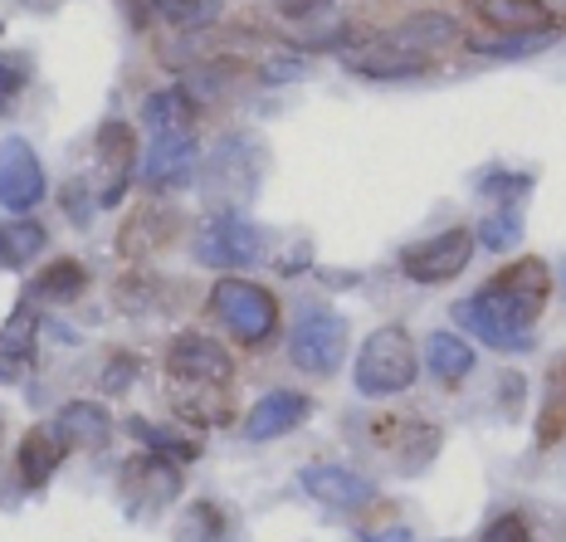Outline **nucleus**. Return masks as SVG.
<instances>
[{"mask_svg":"<svg viewBox=\"0 0 566 542\" xmlns=\"http://www.w3.org/2000/svg\"><path fill=\"white\" fill-rule=\"evenodd\" d=\"M552 269L547 259L523 254L503 264L489 284H479L469 299L454 303V323L469 327L483 347L493 352H527L533 347V323L552 299Z\"/></svg>","mask_w":566,"mask_h":542,"instance_id":"1","label":"nucleus"},{"mask_svg":"<svg viewBox=\"0 0 566 542\" xmlns=\"http://www.w3.org/2000/svg\"><path fill=\"white\" fill-rule=\"evenodd\" d=\"M210 309L244 347H264L279 337V299L264 284H254V279H240V274L216 279Z\"/></svg>","mask_w":566,"mask_h":542,"instance_id":"2","label":"nucleus"},{"mask_svg":"<svg viewBox=\"0 0 566 542\" xmlns=\"http://www.w3.org/2000/svg\"><path fill=\"white\" fill-rule=\"evenodd\" d=\"M420 372V357H416V343H410L406 327H376V333L361 343L357 352V392L361 396H396L416 382Z\"/></svg>","mask_w":566,"mask_h":542,"instance_id":"3","label":"nucleus"},{"mask_svg":"<svg viewBox=\"0 0 566 542\" xmlns=\"http://www.w3.org/2000/svg\"><path fill=\"white\" fill-rule=\"evenodd\" d=\"M347 317L333 309H308L289 333V362L308 376H333L347 362Z\"/></svg>","mask_w":566,"mask_h":542,"instance_id":"4","label":"nucleus"},{"mask_svg":"<svg viewBox=\"0 0 566 542\" xmlns=\"http://www.w3.org/2000/svg\"><path fill=\"white\" fill-rule=\"evenodd\" d=\"M474 244L479 240L469 226H450L420 244H406V250H400V274L416 279V284H450V279H459L469 269Z\"/></svg>","mask_w":566,"mask_h":542,"instance_id":"5","label":"nucleus"},{"mask_svg":"<svg viewBox=\"0 0 566 542\" xmlns=\"http://www.w3.org/2000/svg\"><path fill=\"white\" fill-rule=\"evenodd\" d=\"M167 376L186 386H230L234 357L210 333H176L167 347Z\"/></svg>","mask_w":566,"mask_h":542,"instance_id":"6","label":"nucleus"},{"mask_svg":"<svg viewBox=\"0 0 566 542\" xmlns=\"http://www.w3.org/2000/svg\"><path fill=\"white\" fill-rule=\"evenodd\" d=\"M117 493L133 513H151V509H167V503L181 493V469L161 455H133L117 475Z\"/></svg>","mask_w":566,"mask_h":542,"instance_id":"7","label":"nucleus"},{"mask_svg":"<svg viewBox=\"0 0 566 542\" xmlns=\"http://www.w3.org/2000/svg\"><path fill=\"white\" fill-rule=\"evenodd\" d=\"M259 250H264V234L244 216H216L196 234V259L206 269H244L259 259Z\"/></svg>","mask_w":566,"mask_h":542,"instance_id":"8","label":"nucleus"},{"mask_svg":"<svg viewBox=\"0 0 566 542\" xmlns=\"http://www.w3.org/2000/svg\"><path fill=\"white\" fill-rule=\"evenodd\" d=\"M44 167L40 157H34V147L25 137H6L0 143V206L15 210V216H25L44 200Z\"/></svg>","mask_w":566,"mask_h":542,"instance_id":"9","label":"nucleus"},{"mask_svg":"<svg viewBox=\"0 0 566 542\" xmlns=\"http://www.w3.org/2000/svg\"><path fill=\"white\" fill-rule=\"evenodd\" d=\"M376 40L391 44L400 54H410V59H434V54H444L459 44V25L444 15V10H420V15L396 20V25L381 30Z\"/></svg>","mask_w":566,"mask_h":542,"instance_id":"10","label":"nucleus"},{"mask_svg":"<svg viewBox=\"0 0 566 542\" xmlns=\"http://www.w3.org/2000/svg\"><path fill=\"white\" fill-rule=\"evenodd\" d=\"M298 484H303L308 499L327 503V509H337V513H357V509H367V503L376 499L371 479L357 475V469H342V465H308L298 475Z\"/></svg>","mask_w":566,"mask_h":542,"instance_id":"11","label":"nucleus"},{"mask_svg":"<svg viewBox=\"0 0 566 542\" xmlns=\"http://www.w3.org/2000/svg\"><path fill=\"white\" fill-rule=\"evenodd\" d=\"M371 435L396 455L400 475H420V469L434 459V450H440V430L424 426L416 416H376Z\"/></svg>","mask_w":566,"mask_h":542,"instance_id":"12","label":"nucleus"},{"mask_svg":"<svg viewBox=\"0 0 566 542\" xmlns=\"http://www.w3.org/2000/svg\"><path fill=\"white\" fill-rule=\"evenodd\" d=\"M93 157H98L103 167V196L98 206H117L123 200V191L133 186V161H137V137L127 123H103L98 137H93Z\"/></svg>","mask_w":566,"mask_h":542,"instance_id":"13","label":"nucleus"},{"mask_svg":"<svg viewBox=\"0 0 566 542\" xmlns=\"http://www.w3.org/2000/svg\"><path fill=\"white\" fill-rule=\"evenodd\" d=\"M469 10L499 34H557L562 20L547 0H469Z\"/></svg>","mask_w":566,"mask_h":542,"instance_id":"14","label":"nucleus"},{"mask_svg":"<svg viewBox=\"0 0 566 542\" xmlns=\"http://www.w3.org/2000/svg\"><path fill=\"white\" fill-rule=\"evenodd\" d=\"M308 416H313V400L303 392H269V396H259L250 406V416H244V440H254V445L279 440V435L298 430Z\"/></svg>","mask_w":566,"mask_h":542,"instance_id":"15","label":"nucleus"},{"mask_svg":"<svg viewBox=\"0 0 566 542\" xmlns=\"http://www.w3.org/2000/svg\"><path fill=\"white\" fill-rule=\"evenodd\" d=\"M196 137L191 133H157L147 147V161H142V176H147L157 191H167V186H186L196 176Z\"/></svg>","mask_w":566,"mask_h":542,"instance_id":"16","label":"nucleus"},{"mask_svg":"<svg viewBox=\"0 0 566 542\" xmlns=\"http://www.w3.org/2000/svg\"><path fill=\"white\" fill-rule=\"evenodd\" d=\"M176 230H181V216H176L171 206H142L137 216L123 220V230H117V254L147 259V254H157L161 244H171Z\"/></svg>","mask_w":566,"mask_h":542,"instance_id":"17","label":"nucleus"},{"mask_svg":"<svg viewBox=\"0 0 566 542\" xmlns=\"http://www.w3.org/2000/svg\"><path fill=\"white\" fill-rule=\"evenodd\" d=\"M54 435L64 445H84V450H108V440H113V416L98 406V400H69L64 410H59V420H54Z\"/></svg>","mask_w":566,"mask_h":542,"instance_id":"18","label":"nucleus"},{"mask_svg":"<svg viewBox=\"0 0 566 542\" xmlns=\"http://www.w3.org/2000/svg\"><path fill=\"white\" fill-rule=\"evenodd\" d=\"M347 59V69L357 79H416V74H424V69H430V59H410V54H400V50H391V44H381L371 34L367 44H357V50H347L342 54Z\"/></svg>","mask_w":566,"mask_h":542,"instance_id":"19","label":"nucleus"},{"mask_svg":"<svg viewBox=\"0 0 566 542\" xmlns=\"http://www.w3.org/2000/svg\"><path fill=\"white\" fill-rule=\"evenodd\" d=\"M64 450H69V445L59 440L54 430H44V426L25 430V440H20V450H15L20 484H25L30 493H40L54 479V469H59V459H64Z\"/></svg>","mask_w":566,"mask_h":542,"instance_id":"20","label":"nucleus"},{"mask_svg":"<svg viewBox=\"0 0 566 542\" xmlns=\"http://www.w3.org/2000/svg\"><path fill=\"white\" fill-rule=\"evenodd\" d=\"M171 410L191 426H226L234 416V400H230V386H186V382H171Z\"/></svg>","mask_w":566,"mask_h":542,"instance_id":"21","label":"nucleus"},{"mask_svg":"<svg viewBox=\"0 0 566 542\" xmlns=\"http://www.w3.org/2000/svg\"><path fill=\"white\" fill-rule=\"evenodd\" d=\"M566 440V352L552 357L547 386H542V410H537V450Z\"/></svg>","mask_w":566,"mask_h":542,"instance_id":"22","label":"nucleus"},{"mask_svg":"<svg viewBox=\"0 0 566 542\" xmlns=\"http://www.w3.org/2000/svg\"><path fill=\"white\" fill-rule=\"evenodd\" d=\"M424 367H430L434 382L459 386L469 372H474V347L459 333H430L424 337Z\"/></svg>","mask_w":566,"mask_h":542,"instance_id":"23","label":"nucleus"},{"mask_svg":"<svg viewBox=\"0 0 566 542\" xmlns=\"http://www.w3.org/2000/svg\"><path fill=\"white\" fill-rule=\"evenodd\" d=\"M44 244H50V234H44L40 220H30V216L0 220V264L6 269H25L30 259L44 254Z\"/></svg>","mask_w":566,"mask_h":542,"instance_id":"24","label":"nucleus"},{"mask_svg":"<svg viewBox=\"0 0 566 542\" xmlns=\"http://www.w3.org/2000/svg\"><path fill=\"white\" fill-rule=\"evenodd\" d=\"M191 117H196V103L186 88H157L142 98V123L151 133H191Z\"/></svg>","mask_w":566,"mask_h":542,"instance_id":"25","label":"nucleus"},{"mask_svg":"<svg viewBox=\"0 0 566 542\" xmlns=\"http://www.w3.org/2000/svg\"><path fill=\"white\" fill-rule=\"evenodd\" d=\"M84 289H88V269L78 264V259H54V264H44V274L30 284V299L74 303V299H84Z\"/></svg>","mask_w":566,"mask_h":542,"instance_id":"26","label":"nucleus"},{"mask_svg":"<svg viewBox=\"0 0 566 542\" xmlns=\"http://www.w3.org/2000/svg\"><path fill=\"white\" fill-rule=\"evenodd\" d=\"M151 15L167 20L176 30H210L226 15V0H147Z\"/></svg>","mask_w":566,"mask_h":542,"instance_id":"27","label":"nucleus"},{"mask_svg":"<svg viewBox=\"0 0 566 542\" xmlns=\"http://www.w3.org/2000/svg\"><path fill=\"white\" fill-rule=\"evenodd\" d=\"M226 533H230V518L210 499L191 503V509L176 518V542H226Z\"/></svg>","mask_w":566,"mask_h":542,"instance_id":"28","label":"nucleus"},{"mask_svg":"<svg viewBox=\"0 0 566 542\" xmlns=\"http://www.w3.org/2000/svg\"><path fill=\"white\" fill-rule=\"evenodd\" d=\"M127 430H133L137 440L147 445L151 455H161V459H181V465L200 459V440H191V435H176V430H167V426H151V420H142V416L127 420Z\"/></svg>","mask_w":566,"mask_h":542,"instance_id":"29","label":"nucleus"},{"mask_svg":"<svg viewBox=\"0 0 566 542\" xmlns=\"http://www.w3.org/2000/svg\"><path fill=\"white\" fill-rule=\"evenodd\" d=\"M474 240L483 244V250H493V254H509L513 244L523 240V220H517V210H513V206H503V210H493V216H483V220H479Z\"/></svg>","mask_w":566,"mask_h":542,"instance_id":"30","label":"nucleus"},{"mask_svg":"<svg viewBox=\"0 0 566 542\" xmlns=\"http://www.w3.org/2000/svg\"><path fill=\"white\" fill-rule=\"evenodd\" d=\"M34 333H40V317H34L30 303H20V309L10 313V323L0 327V352H6V357L30 362L34 357Z\"/></svg>","mask_w":566,"mask_h":542,"instance_id":"31","label":"nucleus"},{"mask_svg":"<svg viewBox=\"0 0 566 542\" xmlns=\"http://www.w3.org/2000/svg\"><path fill=\"white\" fill-rule=\"evenodd\" d=\"M552 40H557V34H499V40H469V54H483V59H527V54L547 50Z\"/></svg>","mask_w":566,"mask_h":542,"instance_id":"32","label":"nucleus"},{"mask_svg":"<svg viewBox=\"0 0 566 542\" xmlns=\"http://www.w3.org/2000/svg\"><path fill=\"white\" fill-rule=\"evenodd\" d=\"M151 293H157V279H151V274H127V279H117L113 299H117V309H123V313H147L151 309Z\"/></svg>","mask_w":566,"mask_h":542,"instance_id":"33","label":"nucleus"},{"mask_svg":"<svg viewBox=\"0 0 566 542\" xmlns=\"http://www.w3.org/2000/svg\"><path fill=\"white\" fill-rule=\"evenodd\" d=\"M479 191L483 196H499V200H523L527 191H533V176L527 171H489V176H479Z\"/></svg>","mask_w":566,"mask_h":542,"instance_id":"34","label":"nucleus"},{"mask_svg":"<svg viewBox=\"0 0 566 542\" xmlns=\"http://www.w3.org/2000/svg\"><path fill=\"white\" fill-rule=\"evenodd\" d=\"M479 542H537V538H533V523H527L523 513H499L483 523Z\"/></svg>","mask_w":566,"mask_h":542,"instance_id":"35","label":"nucleus"},{"mask_svg":"<svg viewBox=\"0 0 566 542\" xmlns=\"http://www.w3.org/2000/svg\"><path fill=\"white\" fill-rule=\"evenodd\" d=\"M30 84V59L25 54H0V113L15 103V93Z\"/></svg>","mask_w":566,"mask_h":542,"instance_id":"36","label":"nucleus"},{"mask_svg":"<svg viewBox=\"0 0 566 542\" xmlns=\"http://www.w3.org/2000/svg\"><path fill=\"white\" fill-rule=\"evenodd\" d=\"M133 382H137V357H133V352H113V357L103 362L98 386H103V392H108V396H123Z\"/></svg>","mask_w":566,"mask_h":542,"instance_id":"37","label":"nucleus"},{"mask_svg":"<svg viewBox=\"0 0 566 542\" xmlns=\"http://www.w3.org/2000/svg\"><path fill=\"white\" fill-rule=\"evenodd\" d=\"M259 74H264L269 84H293V79H308L313 69H308V59H303V54H274L264 69H259Z\"/></svg>","mask_w":566,"mask_h":542,"instance_id":"38","label":"nucleus"},{"mask_svg":"<svg viewBox=\"0 0 566 542\" xmlns=\"http://www.w3.org/2000/svg\"><path fill=\"white\" fill-rule=\"evenodd\" d=\"M361 542H416V538H410V528H361V533H357Z\"/></svg>","mask_w":566,"mask_h":542,"instance_id":"39","label":"nucleus"},{"mask_svg":"<svg viewBox=\"0 0 566 542\" xmlns=\"http://www.w3.org/2000/svg\"><path fill=\"white\" fill-rule=\"evenodd\" d=\"M117 6L127 10V25H133V30H147L151 25V6H147V0H117Z\"/></svg>","mask_w":566,"mask_h":542,"instance_id":"40","label":"nucleus"},{"mask_svg":"<svg viewBox=\"0 0 566 542\" xmlns=\"http://www.w3.org/2000/svg\"><path fill=\"white\" fill-rule=\"evenodd\" d=\"M274 6H279L289 20H303V15H313V10L323 6V0H274Z\"/></svg>","mask_w":566,"mask_h":542,"instance_id":"41","label":"nucleus"},{"mask_svg":"<svg viewBox=\"0 0 566 542\" xmlns=\"http://www.w3.org/2000/svg\"><path fill=\"white\" fill-rule=\"evenodd\" d=\"M25 10H34V15H54V10H64L69 0H20Z\"/></svg>","mask_w":566,"mask_h":542,"instance_id":"42","label":"nucleus"},{"mask_svg":"<svg viewBox=\"0 0 566 542\" xmlns=\"http://www.w3.org/2000/svg\"><path fill=\"white\" fill-rule=\"evenodd\" d=\"M557 284H562V299H566V254H562V269H557Z\"/></svg>","mask_w":566,"mask_h":542,"instance_id":"43","label":"nucleus"}]
</instances>
